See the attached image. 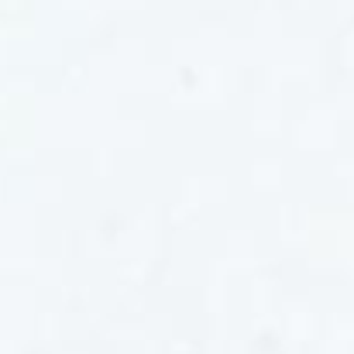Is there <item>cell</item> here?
<instances>
[]
</instances>
